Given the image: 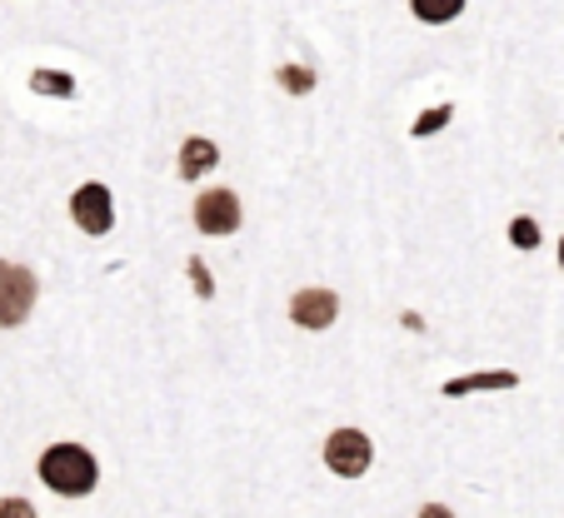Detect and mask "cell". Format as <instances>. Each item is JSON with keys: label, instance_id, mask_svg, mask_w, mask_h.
<instances>
[{"label": "cell", "instance_id": "cell-1", "mask_svg": "<svg viewBox=\"0 0 564 518\" xmlns=\"http://www.w3.org/2000/svg\"><path fill=\"white\" fill-rule=\"evenodd\" d=\"M35 474H41V484L51 488V494L86 498L90 488H96V478H100V464H96V454L80 449V444H51L41 454V464H35Z\"/></svg>", "mask_w": 564, "mask_h": 518}, {"label": "cell", "instance_id": "cell-2", "mask_svg": "<svg viewBox=\"0 0 564 518\" xmlns=\"http://www.w3.org/2000/svg\"><path fill=\"white\" fill-rule=\"evenodd\" d=\"M35 299H41V279L31 265H15V260H0V329H15L31 319Z\"/></svg>", "mask_w": 564, "mask_h": 518}, {"label": "cell", "instance_id": "cell-3", "mask_svg": "<svg viewBox=\"0 0 564 518\" xmlns=\"http://www.w3.org/2000/svg\"><path fill=\"white\" fill-rule=\"evenodd\" d=\"M370 464H375V444L365 429H335V434L325 439V469H330V474L360 478V474H370Z\"/></svg>", "mask_w": 564, "mask_h": 518}, {"label": "cell", "instance_id": "cell-4", "mask_svg": "<svg viewBox=\"0 0 564 518\" xmlns=\"http://www.w3.org/2000/svg\"><path fill=\"white\" fill-rule=\"evenodd\" d=\"M70 220L80 224V230L86 234H110V224H116V200H110V190L106 185H80V190L70 195Z\"/></svg>", "mask_w": 564, "mask_h": 518}, {"label": "cell", "instance_id": "cell-5", "mask_svg": "<svg viewBox=\"0 0 564 518\" xmlns=\"http://www.w3.org/2000/svg\"><path fill=\"white\" fill-rule=\"evenodd\" d=\"M240 195L235 190H205L200 200H195V224H200V234H215V240H225V234L240 230Z\"/></svg>", "mask_w": 564, "mask_h": 518}, {"label": "cell", "instance_id": "cell-6", "mask_svg": "<svg viewBox=\"0 0 564 518\" xmlns=\"http://www.w3.org/2000/svg\"><path fill=\"white\" fill-rule=\"evenodd\" d=\"M335 315H340L335 289H300V295L290 299V319H295L300 329H330Z\"/></svg>", "mask_w": 564, "mask_h": 518}, {"label": "cell", "instance_id": "cell-7", "mask_svg": "<svg viewBox=\"0 0 564 518\" xmlns=\"http://www.w3.org/2000/svg\"><path fill=\"white\" fill-rule=\"evenodd\" d=\"M215 165H220V150H215V140L191 135L181 145V180H205Z\"/></svg>", "mask_w": 564, "mask_h": 518}, {"label": "cell", "instance_id": "cell-8", "mask_svg": "<svg viewBox=\"0 0 564 518\" xmlns=\"http://www.w3.org/2000/svg\"><path fill=\"white\" fill-rule=\"evenodd\" d=\"M520 374L514 370H490V374H465V379H445V399H465V394L479 389H514Z\"/></svg>", "mask_w": 564, "mask_h": 518}, {"label": "cell", "instance_id": "cell-9", "mask_svg": "<svg viewBox=\"0 0 564 518\" xmlns=\"http://www.w3.org/2000/svg\"><path fill=\"white\" fill-rule=\"evenodd\" d=\"M410 11H415V21H425V25H449V21H459L465 0H410Z\"/></svg>", "mask_w": 564, "mask_h": 518}, {"label": "cell", "instance_id": "cell-10", "mask_svg": "<svg viewBox=\"0 0 564 518\" xmlns=\"http://www.w3.org/2000/svg\"><path fill=\"white\" fill-rule=\"evenodd\" d=\"M31 90L35 96H61V100H70L75 96V80L65 70H35L31 75Z\"/></svg>", "mask_w": 564, "mask_h": 518}, {"label": "cell", "instance_id": "cell-11", "mask_svg": "<svg viewBox=\"0 0 564 518\" xmlns=\"http://www.w3.org/2000/svg\"><path fill=\"white\" fill-rule=\"evenodd\" d=\"M449 120H455V106H430L425 115H420L415 125H410V135H415V140H430V135H440V130H445Z\"/></svg>", "mask_w": 564, "mask_h": 518}, {"label": "cell", "instance_id": "cell-12", "mask_svg": "<svg viewBox=\"0 0 564 518\" xmlns=\"http://www.w3.org/2000/svg\"><path fill=\"white\" fill-rule=\"evenodd\" d=\"M280 85L295 90V96H310V90H315V75H310L305 65H285V70H280Z\"/></svg>", "mask_w": 564, "mask_h": 518}, {"label": "cell", "instance_id": "cell-13", "mask_svg": "<svg viewBox=\"0 0 564 518\" xmlns=\"http://www.w3.org/2000/svg\"><path fill=\"white\" fill-rule=\"evenodd\" d=\"M510 240L520 244V250H534V244H540V224H534L530 214H520V220L510 224Z\"/></svg>", "mask_w": 564, "mask_h": 518}, {"label": "cell", "instance_id": "cell-14", "mask_svg": "<svg viewBox=\"0 0 564 518\" xmlns=\"http://www.w3.org/2000/svg\"><path fill=\"white\" fill-rule=\"evenodd\" d=\"M0 518H35V508L11 494V498H0Z\"/></svg>", "mask_w": 564, "mask_h": 518}, {"label": "cell", "instance_id": "cell-15", "mask_svg": "<svg viewBox=\"0 0 564 518\" xmlns=\"http://www.w3.org/2000/svg\"><path fill=\"white\" fill-rule=\"evenodd\" d=\"M191 279H195V289H200V299H210V295H215V285H210V275H205L200 260H191Z\"/></svg>", "mask_w": 564, "mask_h": 518}, {"label": "cell", "instance_id": "cell-16", "mask_svg": "<svg viewBox=\"0 0 564 518\" xmlns=\"http://www.w3.org/2000/svg\"><path fill=\"white\" fill-rule=\"evenodd\" d=\"M420 518H455V514H449V508H440V504H425V508H420Z\"/></svg>", "mask_w": 564, "mask_h": 518}, {"label": "cell", "instance_id": "cell-17", "mask_svg": "<svg viewBox=\"0 0 564 518\" xmlns=\"http://www.w3.org/2000/svg\"><path fill=\"white\" fill-rule=\"evenodd\" d=\"M560 269H564V240H560Z\"/></svg>", "mask_w": 564, "mask_h": 518}]
</instances>
